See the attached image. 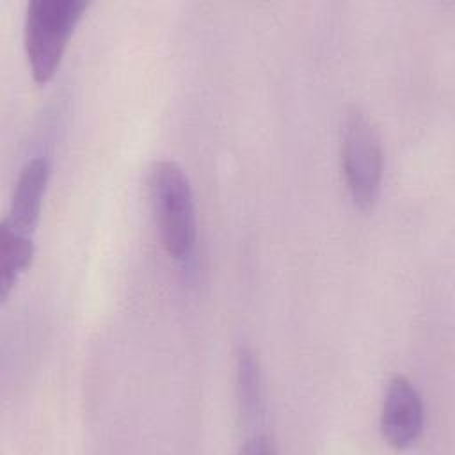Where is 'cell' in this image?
Instances as JSON below:
<instances>
[{
  "instance_id": "cell-2",
  "label": "cell",
  "mask_w": 455,
  "mask_h": 455,
  "mask_svg": "<svg viewBox=\"0 0 455 455\" xmlns=\"http://www.w3.org/2000/svg\"><path fill=\"white\" fill-rule=\"evenodd\" d=\"M89 0H30L25 9L23 43L30 73L46 84L57 71L68 39Z\"/></svg>"
},
{
  "instance_id": "cell-6",
  "label": "cell",
  "mask_w": 455,
  "mask_h": 455,
  "mask_svg": "<svg viewBox=\"0 0 455 455\" xmlns=\"http://www.w3.org/2000/svg\"><path fill=\"white\" fill-rule=\"evenodd\" d=\"M425 425L423 402L418 389L403 375L387 382L380 409V432L387 444L403 450L414 444Z\"/></svg>"
},
{
  "instance_id": "cell-3",
  "label": "cell",
  "mask_w": 455,
  "mask_h": 455,
  "mask_svg": "<svg viewBox=\"0 0 455 455\" xmlns=\"http://www.w3.org/2000/svg\"><path fill=\"white\" fill-rule=\"evenodd\" d=\"M341 165L354 204L371 210L382 185V148L375 126L357 107H350L343 119Z\"/></svg>"
},
{
  "instance_id": "cell-1",
  "label": "cell",
  "mask_w": 455,
  "mask_h": 455,
  "mask_svg": "<svg viewBox=\"0 0 455 455\" xmlns=\"http://www.w3.org/2000/svg\"><path fill=\"white\" fill-rule=\"evenodd\" d=\"M148 192L165 252L180 263L194 256L196 204L185 171L172 160H156L148 172Z\"/></svg>"
},
{
  "instance_id": "cell-5",
  "label": "cell",
  "mask_w": 455,
  "mask_h": 455,
  "mask_svg": "<svg viewBox=\"0 0 455 455\" xmlns=\"http://www.w3.org/2000/svg\"><path fill=\"white\" fill-rule=\"evenodd\" d=\"M48 180L50 162L44 156H34L21 167L7 213L2 220V245L34 247V233Z\"/></svg>"
},
{
  "instance_id": "cell-4",
  "label": "cell",
  "mask_w": 455,
  "mask_h": 455,
  "mask_svg": "<svg viewBox=\"0 0 455 455\" xmlns=\"http://www.w3.org/2000/svg\"><path fill=\"white\" fill-rule=\"evenodd\" d=\"M235 396L242 453H272L259 361L251 347H240L235 364Z\"/></svg>"
}]
</instances>
